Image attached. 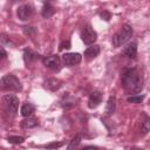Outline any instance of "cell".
I'll use <instances>...</instances> for the list:
<instances>
[{
  "label": "cell",
  "instance_id": "obj_1",
  "mask_svg": "<svg viewBox=\"0 0 150 150\" xmlns=\"http://www.w3.org/2000/svg\"><path fill=\"white\" fill-rule=\"evenodd\" d=\"M122 87L128 94H138L143 89V79L135 68L127 69L122 75Z\"/></svg>",
  "mask_w": 150,
  "mask_h": 150
},
{
  "label": "cell",
  "instance_id": "obj_2",
  "mask_svg": "<svg viewBox=\"0 0 150 150\" xmlns=\"http://www.w3.org/2000/svg\"><path fill=\"white\" fill-rule=\"evenodd\" d=\"M0 89L8 91H21L22 84L15 75L7 74L0 79Z\"/></svg>",
  "mask_w": 150,
  "mask_h": 150
},
{
  "label": "cell",
  "instance_id": "obj_3",
  "mask_svg": "<svg viewBox=\"0 0 150 150\" xmlns=\"http://www.w3.org/2000/svg\"><path fill=\"white\" fill-rule=\"evenodd\" d=\"M132 27L130 25H123L121 27V29L114 34V36L111 38V43L114 47H120L122 45H124L131 36H132Z\"/></svg>",
  "mask_w": 150,
  "mask_h": 150
},
{
  "label": "cell",
  "instance_id": "obj_4",
  "mask_svg": "<svg viewBox=\"0 0 150 150\" xmlns=\"http://www.w3.org/2000/svg\"><path fill=\"white\" fill-rule=\"evenodd\" d=\"M2 103H4V107H5V110L6 112L11 116V117H14L18 112V107H19V98L15 96V95H12V94H8V95H5L2 97Z\"/></svg>",
  "mask_w": 150,
  "mask_h": 150
},
{
  "label": "cell",
  "instance_id": "obj_5",
  "mask_svg": "<svg viewBox=\"0 0 150 150\" xmlns=\"http://www.w3.org/2000/svg\"><path fill=\"white\" fill-rule=\"evenodd\" d=\"M81 39L84 42V45H93L97 40V33L90 25H87L81 30Z\"/></svg>",
  "mask_w": 150,
  "mask_h": 150
},
{
  "label": "cell",
  "instance_id": "obj_6",
  "mask_svg": "<svg viewBox=\"0 0 150 150\" xmlns=\"http://www.w3.org/2000/svg\"><path fill=\"white\" fill-rule=\"evenodd\" d=\"M33 13H34V7L30 4H23V5L19 6L18 11H16V15L21 21L28 20L33 15Z\"/></svg>",
  "mask_w": 150,
  "mask_h": 150
},
{
  "label": "cell",
  "instance_id": "obj_7",
  "mask_svg": "<svg viewBox=\"0 0 150 150\" xmlns=\"http://www.w3.org/2000/svg\"><path fill=\"white\" fill-rule=\"evenodd\" d=\"M42 62L47 68H49L54 71H59L61 69V59L59 55H50V56L43 57Z\"/></svg>",
  "mask_w": 150,
  "mask_h": 150
},
{
  "label": "cell",
  "instance_id": "obj_8",
  "mask_svg": "<svg viewBox=\"0 0 150 150\" xmlns=\"http://www.w3.org/2000/svg\"><path fill=\"white\" fill-rule=\"evenodd\" d=\"M81 60H82V56L79 53H64L62 55V62L67 67L76 66L81 62Z\"/></svg>",
  "mask_w": 150,
  "mask_h": 150
},
{
  "label": "cell",
  "instance_id": "obj_9",
  "mask_svg": "<svg viewBox=\"0 0 150 150\" xmlns=\"http://www.w3.org/2000/svg\"><path fill=\"white\" fill-rule=\"evenodd\" d=\"M102 102V94L100 91H94L90 94L89 100H88V108L95 109L97 108Z\"/></svg>",
  "mask_w": 150,
  "mask_h": 150
},
{
  "label": "cell",
  "instance_id": "obj_10",
  "mask_svg": "<svg viewBox=\"0 0 150 150\" xmlns=\"http://www.w3.org/2000/svg\"><path fill=\"white\" fill-rule=\"evenodd\" d=\"M61 86H62V82L59 79H54V77L53 79H48V80H46L43 82V87L46 89H48L49 91H56V90H59L61 88Z\"/></svg>",
  "mask_w": 150,
  "mask_h": 150
},
{
  "label": "cell",
  "instance_id": "obj_11",
  "mask_svg": "<svg viewBox=\"0 0 150 150\" xmlns=\"http://www.w3.org/2000/svg\"><path fill=\"white\" fill-rule=\"evenodd\" d=\"M123 55L129 57V59H135L136 55H137V43L136 42H130L128 43L124 49H123Z\"/></svg>",
  "mask_w": 150,
  "mask_h": 150
},
{
  "label": "cell",
  "instance_id": "obj_12",
  "mask_svg": "<svg viewBox=\"0 0 150 150\" xmlns=\"http://www.w3.org/2000/svg\"><path fill=\"white\" fill-rule=\"evenodd\" d=\"M38 57H39V54H38L36 52H34L33 49L27 48V49L23 50V61H25L26 64L33 63Z\"/></svg>",
  "mask_w": 150,
  "mask_h": 150
},
{
  "label": "cell",
  "instance_id": "obj_13",
  "mask_svg": "<svg viewBox=\"0 0 150 150\" xmlns=\"http://www.w3.org/2000/svg\"><path fill=\"white\" fill-rule=\"evenodd\" d=\"M100 52H101V48H100V46L98 45H93V46H90V47H88L86 50H84V56L87 57V59H95L98 54H100Z\"/></svg>",
  "mask_w": 150,
  "mask_h": 150
},
{
  "label": "cell",
  "instance_id": "obj_14",
  "mask_svg": "<svg viewBox=\"0 0 150 150\" xmlns=\"http://www.w3.org/2000/svg\"><path fill=\"white\" fill-rule=\"evenodd\" d=\"M20 125L23 129H32V128H35V127L39 125V121H38V118L29 116V117H26L25 120H22Z\"/></svg>",
  "mask_w": 150,
  "mask_h": 150
},
{
  "label": "cell",
  "instance_id": "obj_15",
  "mask_svg": "<svg viewBox=\"0 0 150 150\" xmlns=\"http://www.w3.org/2000/svg\"><path fill=\"white\" fill-rule=\"evenodd\" d=\"M54 13H55V8L49 2H43L42 9H41V15L45 19H49V18H52L54 15Z\"/></svg>",
  "mask_w": 150,
  "mask_h": 150
},
{
  "label": "cell",
  "instance_id": "obj_16",
  "mask_svg": "<svg viewBox=\"0 0 150 150\" xmlns=\"http://www.w3.org/2000/svg\"><path fill=\"white\" fill-rule=\"evenodd\" d=\"M34 111H35V107L29 102L23 103L22 107H21V115L23 117H29Z\"/></svg>",
  "mask_w": 150,
  "mask_h": 150
},
{
  "label": "cell",
  "instance_id": "obj_17",
  "mask_svg": "<svg viewBox=\"0 0 150 150\" xmlns=\"http://www.w3.org/2000/svg\"><path fill=\"white\" fill-rule=\"evenodd\" d=\"M115 108H116V100L114 96H110L108 98V102H107V105H105V114L108 116L112 115L114 111H115Z\"/></svg>",
  "mask_w": 150,
  "mask_h": 150
},
{
  "label": "cell",
  "instance_id": "obj_18",
  "mask_svg": "<svg viewBox=\"0 0 150 150\" xmlns=\"http://www.w3.org/2000/svg\"><path fill=\"white\" fill-rule=\"evenodd\" d=\"M81 138H82V137H81V135H80V134L75 135V136L71 138V141L69 142L67 150H75V149L79 146V144H80V142H81Z\"/></svg>",
  "mask_w": 150,
  "mask_h": 150
},
{
  "label": "cell",
  "instance_id": "obj_19",
  "mask_svg": "<svg viewBox=\"0 0 150 150\" xmlns=\"http://www.w3.org/2000/svg\"><path fill=\"white\" fill-rule=\"evenodd\" d=\"M149 130H150V120H149L148 116H145V120H144V121L142 122V124H141V131H142V135L145 136V135L149 132Z\"/></svg>",
  "mask_w": 150,
  "mask_h": 150
},
{
  "label": "cell",
  "instance_id": "obj_20",
  "mask_svg": "<svg viewBox=\"0 0 150 150\" xmlns=\"http://www.w3.org/2000/svg\"><path fill=\"white\" fill-rule=\"evenodd\" d=\"M127 100L129 103H141L144 100V95H131Z\"/></svg>",
  "mask_w": 150,
  "mask_h": 150
},
{
  "label": "cell",
  "instance_id": "obj_21",
  "mask_svg": "<svg viewBox=\"0 0 150 150\" xmlns=\"http://www.w3.org/2000/svg\"><path fill=\"white\" fill-rule=\"evenodd\" d=\"M23 141H25V138L21 136H9L8 137V142L12 144H21V143H23Z\"/></svg>",
  "mask_w": 150,
  "mask_h": 150
},
{
  "label": "cell",
  "instance_id": "obj_22",
  "mask_svg": "<svg viewBox=\"0 0 150 150\" xmlns=\"http://www.w3.org/2000/svg\"><path fill=\"white\" fill-rule=\"evenodd\" d=\"M23 33L26 34V35H28V36H30V38H33V36H35V34H36V29L34 28V27H23Z\"/></svg>",
  "mask_w": 150,
  "mask_h": 150
},
{
  "label": "cell",
  "instance_id": "obj_23",
  "mask_svg": "<svg viewBox=\"0 0 150 150\" xmlns=\"http://www.w3.org/2000/svg\"><path fill=\"white\" fill-rule=\"evenodd\" d=\"M6 59H7V52L5 50V48L2 46H0V64L4 61H6Z\"/></svg>",
  "mask_w": 150,
  "mask_h": 150
},
{
  "label": "cell",
  "instance_id": "obj_24",
  "mask_svg": "<svg viewBox=\"0 0 150 150\" xmlns=\"http://www.w3.org/2000/svg\"><path fill=\"white\" fill-rule=\"evenodd\" d=\"M70 40H66V41H62L61 43H60V47H59V49L60 50H63V49H69L70 48Z\"/></svg>",
  "mask_w": 150,
  "mask_h": 150
},
{
  "label": "cell",
  "instance_id": "obj_25",
  "mask_svg": "<svg viewBox=\"0 0 150 150\" xmlns=\"http://www.w3.org/2000/svg\"><path fill=\"white\" fill-rule=\"evenodd\" d=\"M64 143L63 142H59V143H50V144H48V145H46L45 148H47V149H57V148H60V146H62Z\"/></svg>",
  "mask_w": 150,
  "mask_h": 150
},
{
  "label": "cell",
  "instance_id": "obj_26",
  "mask_svg": "<svg viewBox=\"0 0 150 150\" xmlns=\"http://www.w3.org/2000/svg\"><path fill=\"white\" fill-rule=\"evenodd\" d=\"M0 40H1V41H4V42H5L6 45H9V46H12V47L14 46V43L12 42V40H11V39H9L8 36L4 35V34H1V35H0Z\"/></svg>",
  "mask_w": 150,
  "mask_h": 150
},
{
  "label": "cell",
  "instance_id": "obj_27",
  "mask_svg": "<svg viewBox=\"0 0 150 150\" xmlns=\"http://www.w3.org/2000/svg\"><path fill=\"white\" fill-rule=\"evenodd\" d=\"M100 15H101V18H103L105 21H109V19H110V13H108V12H105V11L101 12Z\"/></svg>",
  "mask_w": 150,
  "mask_h": 150
},
{
  "label": "cell",
  "instance_id": "obj_28",
  "mask_svg": "<svg viewBox=\"0 0 150 150\" xmlns=\"http://www.w3.org/2000/svg\"><path fill=\"white\" fill-rule=\"evenodd\" d=\"M82 150H98V148L95 146V145H87V146H84Z\"/></svg>",
  "mask_w": 150,
  "mask_h": 150
},
{
  "label": "cell",
  "instance_id": "obj_29",
  "mask_svg": "<svg viewBox=\"0 0 150 150\" xmlns=\"http://www.w3.org/2000/svg\"><path fill=\"white\" fill-rule=\"evenodd\" d=\"M131 150H143V149H139V148H134V149H131Z\"/></svg>",
  "mask_w": 150,
  "mask_h": 150
}]
</instances>
